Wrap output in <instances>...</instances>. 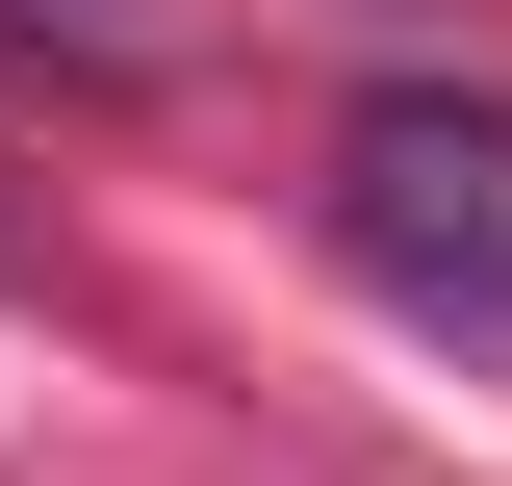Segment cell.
I'll return each mask as SVG.
<instances>
[{
    "label": "cell",
    "mask_w": 512,
    "mask_h": 486,
    "mask_svg": "<svg viewBox=\"0 0 512 486\" xmlns=\"http://www.w3.org/2000/svg\"><path fill=\"white\" fill-rule=\"evenodd\" d=\"M333 256H359L410 333H512V103L384 77V103L333 128Z\"/></svg>",
    "instance_id": "cell-1"
},
{
    "label": "cell",
    "mask_w": 512,
    "mask_h": 486,
    "mask_svg": "<svg viewBox=\"0 0 512 486\" xmlns=\"http://www.w3.org/2000/svg\"><path fill=\"white\" fill-rule=\"evenodd\" d=\"M0 26H26V52H77V77H154V52H180L154 0H0Z\"/></svg>",
    "instance_id": "cell-2"
},
{
    "label": "cell",
    "mask_w": 512,
    "mask_h": 486,
    "mask_svg": "<svg viewBox=\"0 0 512 486\" xmlns=\"http://www.w3.org/2000/svg\"><path fill=\"white\" fill-rule=\"evenodd\" d=\"M0 282H26V205H0Z\"/></svg>",
    "instance_id": "cell-3"
}]
</instances>
